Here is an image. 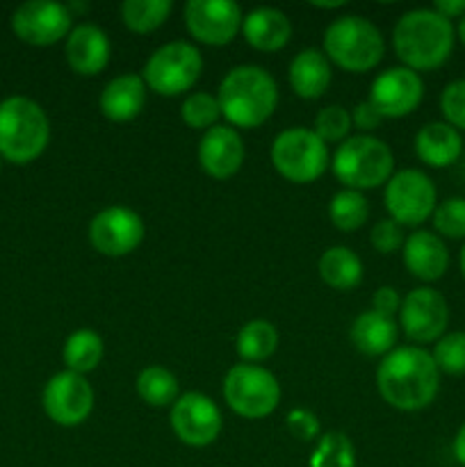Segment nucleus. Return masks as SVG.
<instances>
[{"label": "nucleus", "mask_w": 465, "mask_h": 467, "mask_svg": "<svg viewBox=\"0 0 465 467\" xmlns=\"http://www.w3.org/2000/svg\"><path fill=\"white\" fill-rule=\"evenodd\" d=\"M433 233L442 240H465V196H450L433 210Z\"/></svg>", "instance_id": "obj_34"}, {"label": "nucleus", "mask_w": 465, "mask_h": 467, "mask_svg": "<svg viewBox=\"0 0 465 467\" xmlns=\"http://www.w3.org/2000/svg\"><path fill=\"white\" fill-rule=\"evenodd\" d=\"M171 0H126L119 7L121 23L135 35H150L171 16Z\"/></svg>", "instance_id": "obj_30"}, {"label": "nucleus", "mask_w": 465, "mask_h": 467, "mask_svg": "<svg viewBox=\"0 0 465 467\" xmlns=\"http://www.w3.org/2000/svg\"><path fill=\"white\" fill-rule=\"evenodd\" d=\"M456 27L431 7L410 9L392 27V48L401 67L415 73L436 71L454 53Z\"/></svg>", "instance_id": "obj_2"}, {"label": "nucleus", "mask_w": 465, "mask_h": 467, "mask_svg": "<svg viewBox=\"0 0 465 467\" xmlns=\"http://www.w3.org/2000/svg\"><path fill=\"white\" fill-rule=\"evenodd\" d=\"M313 7H317V9H340V7H345V0H337V3H313Z\"/></svg>", "instance_id": "obj_44"}, {"label": "nucleus", "mask_w": 465, "mask_h": 467, "mask_svg": "<svg viewBox=\"0 0 465 467\" xmlns=\"http://www.w3.org/2000/svg\"><path fill=\"white\" fill-rule=\"evenodd\" d=\"M369 242H372L374 251H378L381 255H390L404 246V228H401L399 223L392 222V219H381V222H377L372 226Z\"/></svg>", "instance_id": "obj_38"}, {"label": "nucleus", "mask_w": 465, "mask_h": 467, "mask_svg": "<svg viewBox=\"0 0 465 467\" xmlns=\"http://www.w3.org/2000/svg\"><path fill=\"white\" fill-rule=\"evenodd\" d=\"M388 219L401 228H418L433 217L438 190L431 178L419 169H399L383 190Z\"/></svg>", "instance_id": "obj_10"}, {"label": "nucleus", "mask_w": 465, "mask_h": 467, "mask_svg": "<svg viewBox=\"0 0 465 467\" xmlns=\"http://www.w3.org/2000/svg\"><path fill=\"white\" fill-rule=\"evenodd\" d=\"M431 9L445 16L447 21H454V18L460 21L465 16V0H436Z\"/></svg>", "instance_id": "obj_42"}, {"label": "nucleus", "mask_w": 465, "mask_h": 467, "mask_svg": "<svg viewBox=\"0 0 465 467\" xmlns=\"http://www.w3.org/2000/svg\"><path fill=\"white\" fill-rule=\"evenodd\" d=\"M319 278L336 292H351L363 283V260L349 246H331L319 255Z\"/></svg>", "instance_id": "obj_26"}, {"label": "nucleus", "mask_w": 465, "mask_h": 467, "mask_svg": "<svg viewBox=\"0 0 465 467\" xmlns=\"http://www.w3.org/2000/svg\"><path fill=\"white\" fill-rule=\"evenodd\" d=\"M451 451H454V459L465 467V422L460 424V429H459V431H456L454 445H451Z\"/></svg>", "instance_id": "obj_43"}, {"label": "nucleus", "mask_w": 465, "mask_h": 467, "mask_svg": "<svg viewBox=\"0 0 465 467\" xmlns=\"http://www.w3.org/2000/svg\"><path fill=\"white\" fill-rule=\"evenodd\" d=\"M171 431L182 445L208 447L219 438L223 418L219 406L203 392H182L169 410Z\"/></svg>", "instance_id": "obj_14"}, {"label": "nucleus", "mask_w": 465, "mask_h": 467, "mask_svg": "<svg viewBox=\"0 0 465 467\" xmlns=\"http://www.w3.org/2000/svg\"><path fill=\"white\" fill-rule=\"evenodd\" d=\"M450 327V304L433 287L422 285L410 290L401 299L399 328L415 345H431L447 333Z\"/></svg>", "instance_id": "obj_13"}, {"label": "nucleus", "mask_w": 465, "mask_h": 467, "mask_svg": "<svg viewBox=\"0 0 465 467\" xmlns=\"http://www.w3.org/2000/svg\"><path fill=\"white\" fill-rule=\"evenodd\" d=\"M242 36L260 53H278L292 39V23L281 9L255 7L242 18Z\"/></svg>", "instance_id": "obj_22"}, {"label": "nucleus", "mask_w": 465, "mask_h": 467, "mask_svg": "<svg viewBox=\"0 0 465 467\" xmlns=\"http://www.w3.org/2000/svg\"><path fill=\"white\" fill-rule=\"evenodd\" d=\"M223 401L244 420L269 418L281 404V383L263 365H232L223 377Z\"/></svg>", "instance_id": "obj_9"}, {"label": "nucleus", "mask_w": 465, "mask_h": 467, "mask_svg": "<svg viewBox=\"0 0 465 467\" xmlns=\"http://www.w3.org/2000/svg\"><path fill=\"white\" fill-rule=\"evenodd\" d=\"M105 358V342L94 328H78L67 337L62 349V360L68 372L87 377L94 372Z\"/></svg>", "instance_id": "obj_27"}, {"label": "nucleus", "mask_w": 465, "mask_h": 467, "mask_svg": "<svg viewBox=\"0 0 465 467\" xmlns=\"http://www.w3.org/2000/svg\"><path fill=\"white\" fill-rule=\"evenodd\" d=\"M185 27L196 44L228 46L242 30L240 5L232 0H190L182 9Z\"/></svg>", "instance_id": "obj_15"}, {"label": "nucleus", "mask_w": 465, "mask_h": 467, "mask_svg": "<svg viewBox=\"0 0 465 467\" xmlns=\"http://www.w3.org/2000/svg\"><path fill=\"white\" fill-rule=\"evenodd\" d=\"M404 267L422 283H436L450 269V249L433 231H413L401 246Z\"/></svg>", "instance_id": "obj_20"}, {"label": "nucleus", "mask_w": 465, "mask_h": 467, "mask_svg": "<svg viewBox=\"0 0 465 467\" xmlns=\"http://www.w3.org/2000/svg\"><path fill=\"white\" fill-rule=\"evenodd\" d=\"M146 226L140 213L126 205H109L91 217L89 244L105 258H123L144 242Z\"/></svg>", "instance_id": "obj_11"}, {"label": "nucleus", "mask_w": 465, "mask_h": 467, "mask_svg": "<svg viewBox=\"0 0 465 467\" xmlns=\"http://www.w3.org/2000/svg\"><path fill=\"white\" fill-rule=\"evenodd\" d=\"M401 308V296L395 287L383 285L378 290H374L372 295V310H377L378 315H386V317L395 319V315H399Z\"/></svg>", "instance_id": "obj_41"}, {"label": "nucleus", "mask_w": 465, "mask_h": 467, "mask_svg": "<svg viewBox=\"0 0 465 467\" xmlns=\"http://www.w3.org/2000/svg\"><path fill=\"white\" fill-rule=\"evenodd\" d=\"M203 73V55L190 41H169L149 55L141 71L146 89L164 99L191 94Z\"/></svg>", "instance_id": "obj_7"}, {"label": "nucleus", "mask_w": 465, "mask_h": 467, "mask_svg": "<svg viewBox=\"0 0 465 467\" xmlns=\"http://www.w3.org/2000/svg\"><path fill=\"white\" fill-rule=\"evenodd\" d=\"M94 388L87 381V377L76 372H57L48 379L41 395V406L44 413L53 420L57 427L73 429L80 427L89 420L94 410Z\"/></svg>", "instance_id": "obj_12"}, {"label": "nucleus", "mask_w": 465, "mask_h": 467, "mask_svg": "<svg viewBox=\"0 0 465 467\" xmlns=\"http://www.w3.org/2000/svg\"><path fill=\"white\" fill-rule=\"evenodd\" d=\"M287 431L301 442H313L319 441L322 436V424H319V418L308 409H292L285 418Z\"/></svg>", "instance_id": "obj_39"}, {"label": "nucleus", "mask_w": 465, "mask_h": 467, "mask_svg": "<svg viewBox=\"0 0 465 467\" xmlns=\"http://www.w3.org/2000/svg\"><path fill=\"white\" fill-rule=\"evenodd\" d=\"M64 55H67V62L73 73L94 78L108 68L109 57H112V44L103 27L85 21L73 26V30L68 32Z\"/></svg>", "instance_id": "obj_19"}, {"label": "nucleus", "mask_w": 465, "mask_h": 467, "mask_svg": "<svg viewBox=\"0 0 465 467\" xmlns=\"http://www.w3.org/2000/svg\"><path fill=\"white\" fill-rule=\"evenodd\" d=\"M351 345L356 351L369 356V358H386L392 349H397V337H399V324L392 317L378 315L377 310H365L351 322L349 328Z\"/></svg>", "instance_id": "obj_25"}, {"label": "nucleus", "mask_w": 465, "mask_h": 467, "mask_svg": "<svg viewBox=\"0 0 465 467\" xmlns=\"http://www.w3.org/2000/svg\"><path fill=\"white\" fill-rule=\"evenodd\" d=\"M217 100L228 126L235 130H253L264 126L276 112L278 85L267 68L240 64L223 76Z\"/></svg>", "instance_id": "obj_3"}, {"label": "nucleus", "mask_w": 465, "mask_h": 467, "mask_svg": "<svg viewBox=\"0 0 465 467\" xmlns=\"http://www.w3.org/2000/svg\"><path fill=\"white\" fill-rule=\"evenodd\" d=\"M292 91L304 100H317L328 91L333 80V68L324 50L304 48L292 57L287 71Z\"/></svg>", "instance_id": "obj_24"}, {"label": "nucleus", "mask_w": 465, "mask_h": 467, "mask_svg": "<svg viewBox=\"0 0 465 467\" xmlns=\"http://www.w3.org/2000/svg\"><path fill=\"white\" fill-rule=\"evenodd\" d=\"M308 467H356V447L342 431H328L319 436Z\"/></svg>", "instance_id": "obj_32"}, {"label": "nucleus", "mask_w": 465, "mask_h": 467, "mask_svg": "<svg viewBox=\"0 0 465 467\" xmlns=\"http://www.w3.org/2000/svg\"><path fill=\"white\" fill-rule=\"evenodd\" d=\"M456 39L465 46V16L459 21V27H456Z\"/></svg>", "instance_id": "obj_45"}, {"label": "nucleus", "mask_w": 465, "mask_h": 467, "mask_svg": "<svg viewBox=\"0 0 465 467\" xmlns=\"http://www.w3.org/2000/svg\"><path fill=\"white\" fill-rule=\"evenodd\" d=\"M415 155L431 169H447L463 153V137L445 121L424 123L415 135Z\"/></svg>", "instance_id": "obj_23"}, {"label": "nucleus", "mask_w": 465, "mask_h": 467, "mask_svg": "<svg viewBox=\"0 0 465 467\" xmlns=\"http://www.w3.org/2000/svg\"><path fill=\"white\" fill-rule=\"evenodd\" d=\"M331 171L345 190H377L395 173V155L383 140L358 132L337 146L331 158Z\"/></svg>", "instance_id": "obj_6"}, {"label": "nucleus", "mask_w": 465, "mask_h": 467, "mask_svg": "<svg viewBox=\"0 0 465 467\" xmlns=\"http://www.w3.org/2000/svg\"><path fill=\"white\" fill-rule=\"evenodd\" d=\"M377 388L390 409L418 413L436 401L440 369L422 347H397L378 365Z\"/></svg>", "instance_id": "obj_1"}, {"label": "nucleus", "mask_w": 465, "mask_h": 467, "mask_svg": "<svg viewBox=\"0 0 465 467\" xmlns=\"http://www.w3.org/2000/svg\"><path fill=\"white\" fill-rule=\"evenodd\" d=\"M50 141V121L36 100L9 96L0 103V155L12 164L41 158Z\"/></svg>", "instance_id": "obj_4"}, {"label": "nucleus", "mask_w": 465, "mask_h": 467, "mask_svg": "<svg viewBox=\"0 0 465 467\" xmlns=\"http://www.w3.org/2000/svg\"><path fill=\"white\" fill-rule=\"evenodd\" d=\"M440 112L445 123L465 132V78L450 82L440 94Z\"/></svg>", "instance_id": "obj_37"}, {"label": "nucleus", "mask_w": 465, "mask_h": 467, "mask_svg": "<svg viewBox=\"0 0 465 467\" xmlns=\"http://www.w3.org/2000/svg\"><path fill=\"white\" fill-rule=\"evenodd\" d=\"M459 267H460V274H463V281H465V244H463V249H460V258H459Z\"/></svg>", "instance_id": "obj_46"}, {"label": "nucleus", "mask_w": 465, "mask_h": 467, "mask_svg": "<svg viewBox=\"0 0 465 467\" xmlns=\"http://www.w3.org/2000/svg\"><path fill=\"white\" fill-rule=\"evenodd\" d=\"M244 141H242L240 132L235 128L214 126L208 132H203L196 149V158H199L201 169L205 176L214 178V181H228L235 176L244 164Z\"/></svg>", "instance_id": "obj_18"}, {"label": "nucleus", "mask_w": 465, "mask_h": 467, "mask_svg": "<svg viewBox=\"0 0 465 467\" xmlns=\"http://www.w3.org/2000/svg\"><path fill=\"white\" fill-rule=\"evenodd\" d=\"M274 169L281 178L294 185H310L319 181L331 167L328 146L315 135L313 128L294 126L278 132L269 150Z\"/></svg>", "instance_id": "obj_8"}, {"label": "nucleus", "mask_w": 465, "mask_h": 467, "mask_svg": "<svg viewBox=\"0 0 465 467\" xmlns=\"http://www.w3.org/2000/svg\"><path fill=\"white\" fill-rule=\"evenodd\" d=\"M383 121H386V119L377 112V108H374L369 100H363V103H358L351 109V126H354L356 130H360V135H372Z\"/></svg>", "instance_id": "obj_40"}, {"label": "nucleus", "mask_w": 465, "mask_h": 467, "mask_svg": "<svg viewBox=\"0 0 465 467\" xmlns=\"http://www.w3.org/2000/svg\"><path fill=\"white\" fill-rule=\"evenodd\" d=\"M278 349V331L267 319H251L235 337V351L242 363L260 365L272 358Z\"/></svg>", "instance_id": "obj_29"}, {"label": "nucleus", "mask_w": 465, "mask_h": 467, "mask_svg": "<svg viewBox=\"0 0 465 467\" xmlns=\"http://www.w3.org/2000/svg\"><path fill=\"white\" fill-rule=\"evenodd\" d=\"M422 99V76L406 67H392L374 78L367 100L383 119H404L419 108Z\"/></svg>", "instance_id": "obj_17"}, {"label": "nucleus", "mask_w": 465, "mask_h": 467, "mask_svg": "<svg viewBox=\"0 0 465 467\" xmlns=\"http://www.w3.org/2000/svg\"><path fill=\"white\" fill-rule=\"evenodd\" d=\"M313 130L324 144H342L345 140H349V132L354 130V126H351V112L346 108H342V105H326L315 117Z\"/></svg>", "instance_id": "obj_35"}, {"label": "nucleus", "mask_w": 465, "mask_h": 467, "mask_svg": "<svg viewBox=\"0 0 465 467\" xmlns=\"http://www.w3.org/2000/svg\"><path fill=\"white\" fill-rule=\"evenodd\" d=\"M324 55L346 73H367L381 64L386 39L378 26L358 14L337 16L324 32Z\"/></svg>", "instance_id": "obj_5"}, {"label": "nucleus", "mask_w": 465, "mask_h": 467, "mask_svg": "<svg viewBox=\"0 0 465 467\" xmlns=\"http://www.w3.org/2000/svg\"><path fill=\"white\" fill-rule=\"evenodd\" d=\"M135 390L150 409H171L181 397V383L176 374L169 372L162 365H149L137 374Z\"/></svg>", "instance_id": "obj_28"}, {"label": "nucleus", "mask_w": 465, "mask_h": 467, "mask_svg": "<svg viewBox=\"0 0 465 467\" xmlns=\"http://www.w3.org/2000/svg\"><path fill=\"white\" fill-rule=\"evenodd\" d=\"M146 94L149 89L140 73H121L103 87L98 96V109L112 123L135 121L144 112Z\"/></svg>", "instance_id": "obj_21"}, {"label": "nucleus", "mask_w": 465, "mask_h": 467, "mask_svg": "<svg viewBox=\"0 0 465 467\" xmlns=\"http://www.w3.org/2000/svg\"><path fill=\"white\" fill-rule=\"evenodd\" d=\"M219 117H222V108H219L217 96L210 91H191L181 105L182 123L191 130L208 132L210 128L217 126Z\"/></svg>", "instance_id": "obj_33"}, {"label": "nucleus", "mask_w": 465, "mask_h": 467, "mask_svg": "<svg viewBox=\"0 0 465 467\" xmlns=\"http://www.w3.org/2000/svg\"><path fill=\"white\" fill-rule=\"evenodd\" d=\"M328 219L342 233H354L369 219V201L363 192L345 190L336 192L328 203Z\"/></svg>", "instance_id": "obj_31"}, {"label": "nucleus", "mask_w": 465, "mask_h": 467, "mask_svg": "<svg viewBox=\"0 0 465 467\" xmlns=\"http://www.w3.org/2000/svg\"><path fill=\"white\" fill-rule=\"evenodd\" d=\"M433 360L440 374L463 377L465 374V331L445 333L433 347Z\"/></svg>", "instance_id": "obj_36"}, {"label": "nucleus", "mask_w": 465, "mask_h": 467, "mask_svg": "<svg viewBox=\"0 0 465 467\" xmlns=\"http://www.w3.org/2000/svg\"><path fill=\"white\" fill-rule=\"evenodd\" d=\"M12 30L30 46H53L73 30V16L67 5L53 0H30L12 14Z\"/></svg>", "instance_id": "obj_16"}]
</instances>
